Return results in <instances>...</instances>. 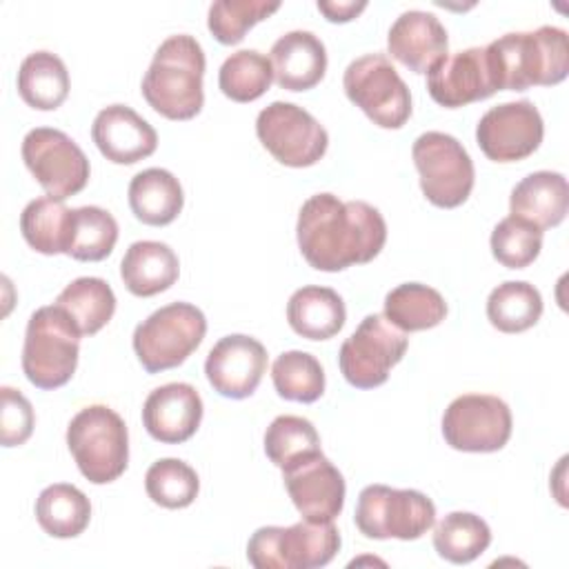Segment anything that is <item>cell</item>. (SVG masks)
Returning a JSON list of instances; mask_svg holds the SVG:
<instances>
[{
	"label": "cell",
	"instance_id": "37",
	"mask_svg": "<svg viewBox=\"0 0 569 569\" xmlns=\"http://www.w3.org/2000/svg\"><path fill=\"white\" fill-rule=\"evenodd\" d=\"M316 451H320V436L302 416H278L264 431V453L280 469Z\"/></svg>",
	"mask_w": 569,
	"mask_h": 569
},
{
	"label": "cell",
	"instance_id": "14",
	"mask_svg": "<svg viewBox=\"0 0 569 569\" xmlns=\"http://www.w3.org/2000/svg\"><path fill=\"white\" fill-rule=\"evenodd\" d=\"M442 436L451 449L491 453L511 438V409L489 393H465L449 402L442 416Z\"/></svg>",
	"mask_w": 569,
	"mask_h": 569
},
{
	"label": "cell",
	"instance_id": "23",
	"mask_svg": "<svg viewBox=\"0 0 569 569\" xmlns=\"http://www.w3.org/2000/svg\"><path fill=\"white\" fill-rule=\"evenodd\" d=\"M569 209L567 178L558 171H533L509 196V211L538 229L558 227Z\"/></svg>",
	"mask_w": 569,
	"mask_h": 569
},
{
	"label": "cell",
	"instance_id": "30",
	"mask_svg": "<svg viewBox=\"0 0 569 569\" xmlns=\"http://www.w3.org/2000/svg\"><path fill=\"white\" fill-rule=\"evenodd\" d=\"M445 316L447 302L433 287L405 282L385 296V318L405 333L433 329Z\"/></svg>",
	"mask_w": 569,
	"mask_h": 569
},
{
	"label": "cell",
	"instance_id": "4",
	"mask_svg": "<svg viewBox=\"0 0 569 569\" xmlns=\"http://www.w3.org/2000/svg\"><path fill=\"white\" fill-rule=\"evenodd\" d=\"M80 331L58 307H40L31 313L22 345V371L38 389H58L71 380L78 367Z\"/></svg>",
	"mask_w": 569,
	"mask_h": 569
},
{
	"label": "cell",
	"instance_id": "39",
	"mask_svg": "<svg viewBox=\"0 0 569 569\" xmlns=\"http://www.w3.org/2000/svg\"><path fill=\"white\" fill-rule=\"evenodd\" d=\"M278 9V0H218L209 7L207 27L220 44H238L256 22Z\"/></svg>",
	"mask_w": 569,
	"mask_h": 569
},
{
	"label": "cell",
	"instance_id": "19",
	"mask_svg": "<svg viewBox=\"0 0 569 569\" xmlns=\"http://www.w3.org/2000/svg\"><path fill=\"white\" fill-rule=\"evenodd\" d=\"M202 398L189 382H169L156 387L142 405V425L147 433L164 445L189 440L202 420Z\"/></svg>",
	"mask_w": 569,
	"mask_h": 569
},
{
	"label": "cell",
	"instance_id": "7",
	"mask_svg": "<svg viewBox=\"0 0 569 569\" xmlns=\"http://www.w3.org/2000/svg\"><path fill=\"white\" fill-rule=\"evenodd\" d=\"M207 333L204 313L191 302H171L147 316L133 331V351L149 373L182 365Z\"/></svg>",
	"mask_w": 569,
	"mask_h": 569
},
{
	"label": "cell",
	"instance_id": "17",
	"mask_svg": "<svg viewBox=\"0 0 569 569\" xmlns=\"http://www.w3.org/2000/svg\"><path fill=\"white\" fill-rule=\"evenodd\" d=\"M267 369V349L260 340L231 333L220 338L204 360V373L213 391L224 398L242 400L249 398Z\"/></svg>",
	"mask_w": 569,
	"mask_h": 569
},
{
	"label": "cell",
	"instance_id": "20",
	"mask_svg": "<svg viewBox=\"0 0 569 569\" xmlns=\"http://www.w3.org/2000/svg\"><path fill=\"white\" fill-rule=\"evenodd\" d=\"M98 151L116 164H133L149 158L158 147L156 129L127 104H109L91 124Z\"/></svg>",
	"mask_w": 569,
	"mask_h": 569
},
{
	"label": "cell",
	"instance_id": "10",
	"mask_svg": "<svg viewBox=\"0 0 569 569\" xmlns=\"http://www.w3.org/2000/svg\"><path fill=\"white\" fill-rule=\"evenodd\" d=\"M411 156L420 176V189L431 204L453 209L469 198L476 171L467 149L453 136L427 131L416 138Z\"/></svg>",
	"mask_w": 569,
	"mask_h": 569
},
{
	"label": "cell",
	"instance_id": "36",
	"mask_svg": "<svg viewBox=\"0 0 569 569\" xmlns=\"http://www.w3.org/2000/svg\"><path fill=\"white\" fill-rule=\"evenodd\" d=\"M273 80V67L267 56L256 49H240L231 53L218 73L220 91L233 102L258 100Z\"/></svg>",
	"mask_w": 569,
	"mask_h": 569
},
{
	"label": "cell",
	"instance_id": "6",
	"mask_svg": "<svg viewBox=\"0 0 569 569\" xmlns=\"http://www.w3.org/2000/svg\"><path fill=\"white\" fill-rule=\"evenodd\" d=\"M340 531L333 520H300L289 527H260L247 542V560L256 569H316L333 560Z\"/></svg>",
	"mask_w": 569,
	"mask_h": 569
},
{
	"label": "cell",
	"instance_id": "40",
	"mask_svg": "<svg viewBox=\"0 0 569 569\" xmlns=\"http://www.w3.org/2000/svg\"><path fill=\"white\" fill-rule=\"evenodd\" d=\"M542 249V229L536 224L507 216L491 231V253L507 269L529 267Z\"/></svg>",
	"mask_w": 569,
	"mask_h": 569
},
{
	"label": "cell",
	"instance_id": "38",
	"mask_svg": "<svg viewBox=\"0 0 569 569\" xmlns=\"http://www.w3.org/2000/svg\"><path fill=\"white\" fill-rule=\"evenodd\" d=\"M144 489L156 505L164 509H182L196 500L200 480L184 460L160 458L147 469Z\"/></svg>",
	"mask_w": 569,
	"mask_h": 569
},
{
	"label": "cell",
	"instance_id": "24",
	"mask_svg": "<svg viewBox=\"0 0 569 569\" xmlns=\"http://www.w3.org/2000/svg\"><path fill=\"white\" fill-rule=\"evenodd\" d=\"M180 273L176 251L158 240H138L129 244L120 262V278L124 287L140 298L167 291Z\"/></svg>",
	"mask_w": 569,
	"mask_h": 569
},
{
	"label": "cell",
	"instance_id": "42",
	"mask_svg": "<svg viewBox=\"0 0 569 569\" xmlns=\"http://www.w3.org/2000/svg\"><path fill=\"white\" fill-rule=\"evenodd\" d=\"M367 2H318V9L327 16L329 22H349L360 11H365Z\"/></svg>",
	"mask_w": 569,
	"mask_h": 569
},
{
	"label": "cell",
	"instance_id": "32",
	"mask_svg": "<svg viewBox=\"0 0 569 569\" xmlns=\"http://www.w3.org/2000/svg\"><path fill=\"white\" fill-rule=\"evenodd\" d=\"M491 542L489 525L471 511H451L433 529V549L453 565H467L482 556Z\"/></svg>",
	"mask_w": 569,
	"mask_h": 569
},
{
	"label": "cell",
	"instance_id": "41",
	"mask_svg": "<svg viewBox=\"0 0 569 569\" xmlns=\"http://www.w3.org/2000/svg\"><path fill=\"white\" fill-rule=\"evenodd\" d=\"M2 409H0V442L2 447H18L29 440L33 433L36 416L31 402L13 387L0 389Z\"/></svg>",
	"mask_w": 569,
	"mask_h": 569
},
{
	"label": "cell",
	"instance_id": "1",
	"mask_svg": "<svg viewBox=\"0 0 569 569\" xmlns=\"http://www.w3.org/2000/svg\"><path fill=\"white\" fill-rule=\"evenodd\" d=\"M296 238L313 269L333 273L371 262L387 242V222L365 200L342 202L333 193H316L298 211Z\"/></svg>",
	"mask_w": 569,
	"mask_h": 569
},
{
	"label": "cell",
	"instance_id": "25",
	"mask_svg": "<svg viewBox=\"0 0 569 569\" xmlns=\"http://www.w3.org/2000/svg\"><path fill=\"white\" fill-rule=\"evenodd\" d=\"M289 327L307 340L333 338L347 320L342 298L329 287L307 284L291 293L287 302Z\"/></svg>",
	"mask_w": 569,
	"mask_h": 569
},
{
	"label": "cell",
	"instance_id": "26",
	"mask_svg": "<svg viewBox=\"0 0 569 569\" xmlns=\"http://www.w3.org/2000/svg\"><path fill=\"white\" fill-rule=\"evenodd\" d=\"M127 196L133 216L151 227H164L173 222L184 204L182 184L171 171L160 167L136 173L129 182Z\"/></svg>",
	"mask_w": 569,
	"mask_h": 569
},
{
	"label": "cell",
	"instance_id": "8",
	"mask_svg": "<svg viewBox=\"0 0 569 569\" xmlns=\"http://www.w3.org/2000/svg\"><path fill=\"white\" fill-rule=\"evenodd\" d=\"M360 533L373 540H418L436 522V505L422 491L367 485L353 513Z\"/></svg>",
	"mask_w": 569,
	"mask_h": 569
},
{
	"label": "cell",
	"instance_id": "5",
	"mask_svg": "<svg viewBox=\"0 0 569 569\" xmlns=\"http://www.w3.org/2000/svg\"><path fill=\"white\" fill-rule=\"evenodd\" d=\"M67 447L80 473L93 485L113 482L124 473L129 462L127 425L107 405H89L71 418Z\"/></svg>",
	"mask_w": 569,
	"mask_h": 569
},
{
	"label": "cell",
	"instance_id": "27",
	"mask_svg": "<svg viewBox=\"0 0 569 569\" xmlns=\"http://www.w3.org/2000/svg\"><path fill=\"white\" fill-rule=\"evenodd\" d=\"M76 325L80 336L98 333L116 311V293L107 280L82 276L71 280L56 302Z\"/></svg>",
	"mask_w": 569,
	"mask_h": 569
},
{
	"label": "cell",
	"instance_id": "31",
	"mask_svg": "<svg viewBox=\"0 0 569 569\" xmlns=\"http://www.w3.org/2000/svg\"><path fill=\"white\" fill-rule=\"evenodd\" d=\"M71 209L64 200L42 196L31 200L20 213V231L31 249L44 256L67 253Z\"/></svg>",
	"mask_w": 569,
	"mask_h": 569
},
{
	"label": "cell",
	"instance_id": "3",
	"mask_svg": "<svg viewBox=\"0 0 569 569\" xmlns=\"http://www.w3.org/2000/svg\"><path fill=\"white\" fill-rule=\"evenodd\" d=\"M204 51L189 33L169 36L142 78V96L169 120H191L204 104Z\"/></svg>",
	"mask_w": 569,
	"mask_h": 569
},
{
	"label": "cell",
	"instance_id": "21",
	"mask_svg": "<svg viewBox=\"0 0 569 569\" xmlns=\"http://www.w3.org/2000/svg\"><path fill=\"white\" fill-rule=\"evenodd\" d=\"M387 49L391 58L402 62L413 73H427L447 56V29L433 13L409 9L391 24L387 33Z\"/></svg>",
	"mask_w": 569,
	"mask_h": 569
},
{
	"label": "cell",
	"instance_id": "9",
	"mask_svg": "<svg viewBox=\"0 0 569 569\" xmlns=\"http://www.w3.org/2000/svg\"><path fill=\"white\" fill-rule=\"evenodd\" d=\"M347 98L382 129H400L411 116V93L385 53L349 62L342 76Z\"/></svg>",
	"mask_w": 569,
	"mask_h": 569
},
{
	"label": "cell",
	"instance_id": "11",
	"mask_svg": "<svg viewBox=\"0 0 569 569\" xmlns=\"http://www.w3.org/2000/svg\"><path fill=\"white\" fill-rule=\"evenodd\" d=\"M409 347V338L382 313H369L342 342L338 365L345 380L356 389H373L387 382Z\"/></svg>",
	"mask_w": 569,
	"mask_h": 569
},
{
	"label": "cell",
	"instance_id": "15",
	"mask_svg": "<svg viewBox=\"0 0 569 569\" xmlns=\"http://www.w3.org/2000/svg\"><path fill=\"white\" fill-rule=\"evenodd\" d=\"M542 136V116L529 100L491 107L476 127L478 147L496 162H518L529 158L540 147Z\"/></svg>",
	"mask_w": 569,
	"mask_h": 569
},
{
	"label": "cell",
	"instance_id": "18",
	"mask_svg": "<svg viewBox=\"0 0 569 569\" xmlns=\"http://www.w3.org/2000/svg\"><path fill=\"white\" fill-rule=\"evenodd\" d=\"M427 91L445 109H458L496 93L485 47L445 56L427 71Z\"/></svg>",
	"mask_w": 569,
	"mask_h": 569
},
{
	"label": "cell",
	"instance_id": "29",
	"mask_svg": "<svg viewBox=\"0 0 569 569\" xmlns=\"http://www.w3.org/2000/svg\"><path fill=\"white\" fill-rule=\"evenodd\" d=\"M36 518L49 536L76 538L91 520V502L78 487L56 482L40 491L36 500Z\"/></svg>",
	"mask_w": 569,
	"mask_h": 569
},
{
	"label": "cell",
	"instance_id": "16",
	"mask_svg": "<svg viewBox=\"0 0 569 569\" xmlns=\"http://www.w3.org/2000/svg\"><path fill=\"white\" fill-rule=\"evenodd\" d=\"M282 480L293 507L305 520L329 522L345 507V478L322 453H309L282 469Z\"/></svg>",
	"mask_w": 569,
	"mask_h": 569
},
{
	"label": "cell",
	"instance_id": "12",
	"mask_svg": "<svg viewBox=\"0 0 569 569\" xmlns=\"http://www.w3.org/2000/svg\"><path fill=\"white\" fill-rule=\"evenodd\" d=\"M256 133L262 147L284 167H311L329 147L327 129L302 107L276 100L256 118Z\"/></svg>",
	"mask_w": 569,
	"mask_h": 569
},
{
	"label": "cell",
	"instance_id": "35",
	"mask_svg": "<svg viewBox=\"0 0 569 569\" xmlns=\"http://www.w3.org/2000/svg\"><path fill=\"white\" fill-rule=\"evenodd\" d=\"M271 380L280 398L293 402H316L325 393V369L307 351H284L271 365Z\"/></svg>",
	"mask_w": 569,
	"mask_h": 569
},
{
	"label": "cell",
	"instance_id": "34",
	"mask_svg": "<svg viewBox=\"0 0 569 569\" xmlns=\"http://www.w3.org/2000/svg\"><path fill=\"white\" fill-rule=\"evenodd\" d=\"M118 240V222L102 207H78L71 209L67 256L80 262L104 260Z\"/></svg>",
	"mask_w": 569,
	"mask_h": 569
},
{
	"label": "cell",
	"instance_id": "13",
	"mask_svg": "<svg viewBox=\"0 0 569 569\" xmlns=\"http://www.w3.org/2000/svg\"><path fill=\"white\" fill-rule=\"evenodd\" d=\"M22 160L47 196L67 200L89 182V158L60 129L36 127L22 140Z\"/></svg>",
	"mask_w": 569,
	"mask_h": 569
},
{
	"label": "cell",
	"instance_id": "22",
	"mask_svg": "<svg viewBox=\"0 0 569 569\" xmlns=\"http://www.w3.org/2000/svg\"><path fill=\"white\" fill-rule=\"evenodd\" d=\"M273 80L287 91L313 89L327 71V49L311 31H287L271 47Z\"/></svg>",
	"mask_w": 569,
	"mask_h": 569
},
{
	"label": "cell",
	"instance_id": "2",
	"mask_svg": "<svg viewBox=\"0 0 569 569\" xmlns=\"http://www.w3.org/2000/svg\"><path fill=\"white\" fill-rule=\"evenodd\" d=\"M496 91L551 87L569 73V38L560 27L513 31L485 47Z\"/></svg>",
	"mask_w": 569,
	"mask_h": 569
},
{
	"label": "cell",
	"instance_id": "33",
	"mask_svg": "<svg viewBox=\"0 0 569 569\" xmlns=\"http://www.w3.org/2000/svg\"><path fill=\"white\" fill-rule=\"evenodd\" d=\"M542 316L540 291L525 280H507L487 298V318L502 333L531 329Z\"/></svg>",
	"mask_w": 569,
	"mask_h": 569
},
{
	"label": "cell",
	"instance_id": "28",
	"mask_svg": "<svg viewBox=\"0 0 569 569\" xmlns=\"http://www.w3.org/2000/svg\"><path fill=\"white\" fill-rule=\"evenodd\" d=\"M20 98L40 111L58 109L69 96V71L51 51L29 53L18 71Z\"/></svg>",
	"mask_w": 569,
	"mask_h": 569
}]
</instances>
